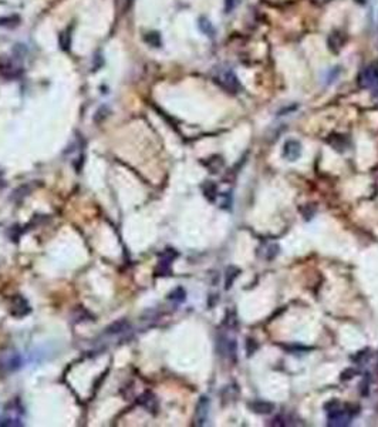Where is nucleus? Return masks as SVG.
<instances>
[{"label": "nucleus", "instance_id": "1", "mask_svg": "<svg viewBox=\"0 0 378 427\" xmlns=\"http://www.w3.org/2000/svg\"><path fill=\"white\" fill-rule=\"evenodd\" d=\"M331 405H333V409L327 410V413H328V426H348L351 423V419L354 416V412L348 410L347 406L340 407L338 402H331Z\"/></svg>", "mask_w": 378, "mask_h": 427}, {"label": "nucleus", "instance_id": "2", "mask_svg": "<svg viewBox=\"0 0 378 427\" xmlns=\"http://www.w3.org/2000/svg\"><path fill=\"white\" fill-rule=\"evenodd\" d=\"M358 84L378 94V64H370L360 71Z\"/></svg>", "mask_w": 378, "mask_h": 427}, {"label": "nucleus", "instance_id": "3", "mask_svg": "<svg viewBox=\"0 0 378 427\" xmlns=\"http://www.w3.org/2000/svg\"><path fill=\"white\" fill-rule=\"evenodd\" d=\"M215 81L221 85L223 90H226L228 93H238L241 84L238 81V77L235 75V73L229 70V69H219L215 74Z\"/></svg>", "mask_w": 378, "mask_h": 427}, {"label": "nucleus", "instance_id": "4", "mask_svg": "<svg viewBox=\"0 0 378 427\" xmlns=\"http://www.w3.org/2000/svg\"><path fill=\"white\" fill-rule=\"evenodd\" d=\"M23 366V357L17 352H9L0 357V372L4 374L17 372Z\"/></svg>", "mask_w": 378, "mask_h": 427}, {"label": "nucleus", "instance_id": "5", "mask_svg": "<svg viewBox=\"0 0 378 427\" xmlns=\"http://www.w3.org/2000/svg\"><path fill=\"white\" fill-rule=\"evenodd\" d=\"M10 315L14 316V318H24L27 316L30 312H32V308H30V303L27 302V299L21 295H16L13 296L10 300Z\"/></svg>", "mask_w": 378, "mask_h": 427}, {"label": "nucleus", "instance_id": "6", "mask_svg": "<svg viewBox=\"0 0 378 427\" xmlns=\"http://www.w3.org/2000/svg\"><path fill=\"white\" fill-rule=\"evenodd\" d=\"M178 256V254L174 249H167L162 255H161V261L158 262V267L155 269V275L158 277H167L171 272V265L172 261Z\"/></svg>", "mask_w": 378, "mask_h": 427}, {"label": "nucleus", "instance_id": "7", "mask_svg": "<svg viewBox=\"0 0 378 427\" xmlns=\"http://www.w3.org/2000/svg\"><path fill=\"white\" fill-rule=\"evenodd\" d=\"M209 399L206 396H202L196 405V410H195V425L196 426H203L206 425L208 420V415H209Z\"/></svg>", "mask_w": 378, "mask_h": 427}, {"label": "nucleus", "instance_id": "8", "mask_svg": "<svg viewBox=\"0 0 378 427\" xmlns=\"http://www.w3.org/2000/svg\"><path fill=\"white\" fill-rule=\"evenodd\" d=\"M302 155V144L296 140H289L284 142L283 157L289 161H296Z\"/></svg>", "mask_w": 378, "mask_h": 427}, {"label": "nucleus", "instance_id": "9", "mask_svg": "<svg viewBox=\"0 0 378 427\" xmlns=\"http://www.w3.org/2000/svg\"><path fill=\"white\" fill-rule=\"evenodd\" d=\"M131 328L129 322L126 319H120L116 320L114 323H111L107 329H105V333L107 335H120V333H124L128 329Z\"/></svg>", "mask_w": 378, "mask_h": 427}, {"label": "nucleus", "instance_id": "10", "mask_svg": "<svg viewBox=\"0 0 378 427\" xmlns=\"http://www.w3.org/2000/svg\"><path fill=\"white\" fill-rule=\"evenodd\" d=\"M138 403L142 406V407L148 409L149 412H155V410L158 409L157 397L152 395L151 392H145L144 395L139 396V399H138Z\"/></svg>", "mask_w": 378, "mask_h": 427}, {"label": "nucleus", "instance_id": "11", "mask_svg": "<svg viewBox=\"0 0 378 427\" xmlns=\"http://www.w3.org/2000/svg\"><path fill=\"white\" fill-rule=\"evenodd\" d=\"M249 407L252 409L254 413H259V415H269L272 413L274 409V406L269 402H263V400H256L249 405Z\"/></svg>", "mask_w": 378, "mask_h": 427}, {"label": "nucleus", "instance_id": "12", "mask_svg": "<svg viewBox=\"0 0 378 427\" xmlns=\"http://www.w3.org/2000/svg\"><path fill=\"white\" fill-rule=\"evenodd\" d=\"M168 299L169 300L177 302V303H181V302H184V300L187 299V292H185V289L181 288V286H179V288H175L168 295Z\"/></svg>", "mask_w": 378, "mask_h": 427}, {"label": "nucleus", "instance_id": "13", "mask_svg": "<svg viewBox=\"0 0 378 427\" xmlns=\"http://www.w3.org/2000/svg\"><path fill=\"white\" fill-rule=\"evenodd\" d=\"M239 275V269L238 268H229L228 269V274H226V289H229L233 284V279Z\"/></svg>", "mask_w": 378, "mask_h": 427}, {"label": "nucleus", "instance_id": "14", "mask_svg": "<svg viewBox=\"0 0 378 427\" xmlns=\"http://www.w3.org/2000/svg\"><path fill=\"white\" fill-rule=\"evenodd\" d=\"M199 26H200V29L203 30V33H206V34H209V36H212V34L215 33L213 27H212V24H210V21L206 20V19H200Z\"/></svg>", "mask_w": 378, "mask_h": 427}]
</instances>
